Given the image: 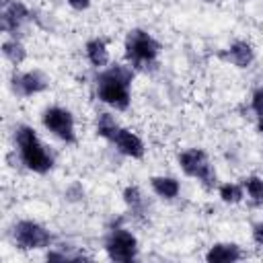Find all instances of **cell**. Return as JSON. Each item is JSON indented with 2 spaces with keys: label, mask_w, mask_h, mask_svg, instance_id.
Segmentation results:
<instances>
[{
  "label": "cell",
  "mask_w": 263,
  "mask_h": 263,
  "mask_svg": "<svg viewBox=\"0 0 263 263\" xmlns=\"http://www.w3.org/2000/svg\"><path fill=\"white\" fill-rule=\"evenodd\" d=\"M136 70L129 64H109L103 70H97L95 88L101 103L115 111H125L132 101V82Z\"/></svg>",
  "instance_id": "1"
},
{
  "label": "cell",
  "mask_w": 263,
  "mask_h": 263,
  "mask_svg": "<svg viewBox=\"0 0 263 263\" xmlns=\"http://www.w3.org/2000/svg\"><path fill=\"white\" fill-rule=\"evenodd\" d=\"M12 140H14V152L18 154V162L37 175H45L53 168L55 158L51 150L41 142L37 132L27 125V123H16L12 129Z\"/></svg>",
  "instance_id": "2"
},
{
  "label": "cell",
  "mask_w": 263,
  "mask_h": 263,
  "mask_svg": "<svg viewBox=\"0 0 263 263\" xmlns=\"http://www.w3.org/2000/svg\"><path fill=\"white\" fill-rule=\"evenodd\" d=\"M160 41L146 29H129L123 41V53H125V62L134 68V70H152L158 64V55H160Z\"/></svg>",
  "instance_id": "3"
},
{
  "label": "cell",
  "mask_w": 263,
  "mask_h": 263,
  "mask_svg": "<svg viewBox=\"0 0 263 263\" xmlns=\"http://www.w3.org/2000/svg\"><path fill=\"white\" fill-rule=\"evenodd\" d=\"M177 164L187 177L199 181L205 189H214L218 185L216 166L212 164V160H210V156L203 148H187V150L179 152L177 154Z\"/></svg>",
  "instance_id": "4"
},
{
  "label": "cell",
  "mask_w": 263,
  "mask_h": 263,
  "mask_svg": "<svg viewBox=\"0 0 263 263\" xmlns=\"http://www.w3.org/2000/svg\"><path fill=\"white\" fill-rule=\"evenodd\" d=\"M12 240L21 251H43L53 245V234L37 220H18L12 226Z\"/></svg>",
  "instance_id": "5"
},
{
  "label": "cell",
  "mask_w": 263,
  "mask_h": 263,
  "mask_svg": "<svg viewBox=\"0 0 263 263\" xmlns=\"http://www.w3.org/2000/svg\"><path fill=\"white\" fill-rule=\"evenodd\" d=\"M103 247H105L107 257L111 261H117V263H132L138 259V253H140V245H138L136 234L123 226L109 228Z\"/></svg>",
  "instance_id": "6"
},
{
  "label": "cell",
  "mask_w": 263,
  "mask_h": 263,
  "mask_svg": "<svg viewBox=\"0 0 263 263\" xmlns=\"http://www.w3.org/2000/svg\"><path fill=\"white\" fill-rule=\"evenodd\" d=\"M43 127L64 144H76V121L70 109L51 105L41 113Z\"/></svg>",
  "instance_id": "7"
},
{
  "label": "cell",
  "mask_w": 263,
  "mask_h": 263,
  "mask_svg": "<svg viewBox=\"0 0 263 263\" xmlns=\"http://www.w3.org/2000/svg\"><path fill=\"white\" fill-rule=\"evenodd\" d=\"M33 18V12L27 8V4H23L21 0H2V10H0V29L10 35L16 37L25 25Z\"/></svg>",
  "instance_id": "8"
},
{
  "label": "cell",
  "mask_w": 263,
  "mask_h": 263,
  "mask_svg": "<svg viewBox=\"0 0 263 263\" xmlns=\"http://www.w3.org/2000/svg\"><path fill=\"white\" fill-rule=\"evenodd\" d=\"M49 88V76L41 70H27V72H12L10 76V90L21 97H33Z\"/></svg>",
  "instance_id": "9"
},
{
  "label": "cell",
  "mask_w": 263,
  "mask_h": 263,
  "mask_svg": "<svg viewBox=\"0 0 263 263\" xmlns=\"http://www.w3.org/2000/svg\"><path fill=\"white\" fill-rule=\"evenodd\" d=\"M107 142H109L119 154H123V156H127V158H134V160H140V158H144V154H146V146H144L142 138H140L138 134H134L132 129L121 127V125H117V127L113 129V134L107 138Z\"/></svg>",
  "instance_id": "10"
},
{
  "label": "cell",
  "mask_w": 263,
  "mask_h": 263,
  "mask_svg": "<svg viewBox=\"0 0 263 263\" xmlns=\"http://www.w3.org/2000/svg\"><path fill=\"white\" fill-rule=\"evenodd\" d=\"M222 58H224L226 62H230L232 66L245 70V68H249V66L255 62V47H253L249 41L238 39V41L230 43V45L224 49Z\"/></svg>",
  "instance_id": "11"
},
{
  "label": "cell",
  "mask_w": 263,
  "mask_h": 263,
  "mask_svg": "<svg viewBox=\"0 0 263 263\" xmlns=\"http://www.w3.org/2000/svg\"><path fill=\"white\" fill-rule=\"evenodd\" d=\"M242 257H245V251L236 242H214L205 251L208 263H232V261H240Z\"/></svg>",
  "instance_id": "12"
},
{
  "label": "cell",
  "mask_w": 263,
  "mask_h": 263,
  "mask_svg": "<svg viewBox=\"0 0 263 263\" xmlns=\"http://www.w3.org/2000/svg\"><path fill=\"white\" fill-rule=\"evenodd\" d=\"M84 53H86V60L88 64L95 68V70H103L109 66V47H107V41L103 37H92L84 43Z\"/></svg>",
  "instance_id": "13"
},
{
  "label": "cell",
  "mask_w": 263,
  "mask_h": 263,
  "mask_svg": "<svg viewBox=\"0 0 263 263\" xmlns=\"http://www.w3.org/2000/svg\"><path fill=\"white\" fill-rule=\"evenodd\" d=\"M150 187H152L154 195H158L160 199H166V201L179 197V193H181L179 179L177 177H171V175H154L150 179Z\"/></svg>",
  "instance_id": "14"
},
{
  "label": "cell",
  "mask_w": 263,
  "mask_h": 263,
  "mask_svg": "<svg viewBox=\"0 0 263 263\" xmlns=\"http://www.w3.org/2000/svg\"><path fill=\"white\" fill-rule=\"evenodd\" d=\"M2 55L12 66H21L27 60V47L18 37H10V39L2 41Z\"/></svg>",
  "instance_id": "15"
},
{
  "label": "cell",
  "mask_w": 263,
  "mask_h": 263,
  "mask_svg": "<svg viewBox=\"0 0 263 263\" xmlns=\"http://www.w3.org/2000/svg\"><path fill=\"white\" fill-rule=\"evenodd\" d=\"M125 205L129 208V212L134 216H144L146 214V199H144V193L138 185H127L121 193Z\"/></svg>",
  "instance_id": "16"
},
{
  "label": "cell",
  "mask_w": 263,
  "mask_h": 263,
  "mask_svg": "<svg viewBox=\"0 0 263 263\" xmlns=\"http://www.w3.org/2000/svg\"><path fill=\"white\" fill-rule=\"evenodd\" d=\"M242 187L249 195V201L255 208H263V179L259 175H249L242 179Z\"/></svg>",
  "instance_id": "17"
},
{
  "label": "cell",
  "mask_w": 263,
  "mask_h": 263,
  "mask_svg": "<svg viewBox=\"0 0 263 263\" xmlns=\"http://www.w3.org/2000/svg\"><path fill=\"white\" fill-rule=\"evenodd\" d=\"M218 197L228 205H236L245 199V187L242 183H222L218 187Z\"/></svg>",
  "instance_id": "18"
},
{
  "label": "cell",
  "mask_w": 263,
  "mask_h": 263,
  "mask_svg": "<svg viewBox=\"0 0 263 263\" xmlns=\"http://www.w3.org/2000/svg\"><path fill=\"white\" fill-rule=\"evenodd\" d=\"M117 125H119V123L115 121V117H113L111 113L103 111V113L97 115V136H101L103 140H107V138L113 134V129H115Z\"/></svg>",
  "instance_id": "19"
},
{
  "label": "cell",
  "mask_w": 263,
  "mask_h": 263,
  "mask_svg": "<svg viewBox=\"0 0 263 263\" xmlns=\"http://www.w3.org/2000/svg\"><path fill=\"white\" fill-rule=\"evenodd\" d=\"M251 109L257 117H263V88H257L253 90L251 95Z\"/></svg>",
  "instance_id": "20"
},
{
  "label": "cell",
  "mask_w": 263,
  "mask_h": 263,
  "mask_svg": "<svg viewBox=\"0 0 263 263\" xmlns=\"http://www.w3.org/2000/svg\"><path fill=\"white\" fill-rule=\"evenodd\" d=\"M66 4H68L72 10H78V12H82V10H88V8H90L92 0H66Z\"/></svg>",
  "instance_id": "21"
},
{
  "label": "cell",
  "mask_w": 263,
  "mask_h": 263,
  "mask_svg": "<svg viewBox=\"0 0 263 263\" xmlns=\"http://www.w3.org/2000/svg\"><path fill=\"white\" fill-rule=\"evenodd\" d=\"M253 240L259 245V247H263V222H257L255 226H253Z\"/></svg>",
  "instance_id": "22"
},
{
  "label": "cell",
  "mask_w": 263,
  "mask_h": 263,
  "mask_svg": "<svg viewBox=\"0 0 263 263\" xmlns=\"http://www.w3.org/2000/svg\"><path fill=\"white\" fill-rule=\"evenodd\" d=\"M257 132L263 136V117H257Z\"/></svg>",
  "instance_id": "23"
},
{
  "label": "cell",
  "mask_w": 263,
  "mask_h": 263,
  "mask_svg": "<svg viewBox=\"0 0 263 263\" xmlns=\"http://www.w3.org/2000/svg\"><path fill=\"white\" fill-rule=\"evenodd\" d=\"M203 2H210V4H214V2H218V0H203Z\"/></svg>",
  "instance_id": "24"
}]
</instances>
